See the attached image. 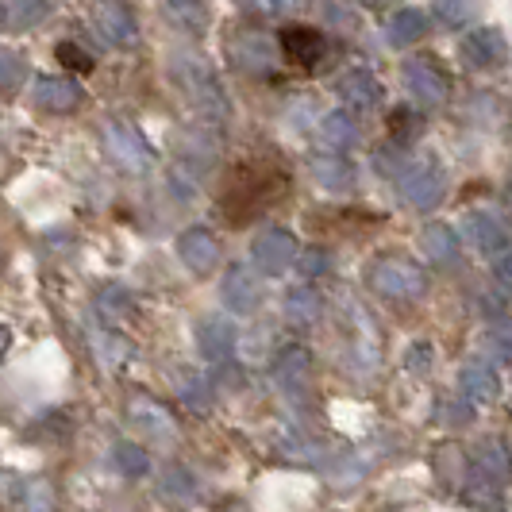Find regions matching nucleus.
<instances>
[{"instance_id":"f257e3e1","label":"nucleus","mask_w":512,"mask_h":512,"mask_svg":"<svg viewBox=\"0 0 512 512\" xmlns=\"http://www.w3.org/2000/svg\"><path fill=\"white\" fill-rule=\"evenodd\" d=\"M289 197V166L278 154H251L239 158L220 181V212L228 224H251L266 208Z\"/></svg>"},{"instance_id":"f03ea898","label":"nucleus","mask_w":512,"mask_h":512,"mask_svg":"<svg viewBox=\"0 0 512 512\" xmlns=\"http://www.w3.org/2000/svg\"><path fill=\"white\" fill-rule=\"evenodd\" d=\"M278 43H282L285 58L293 66H301V70H316L324 62V54H328V39L316 27H285Z\"/></svg>"},{"instance_id":"7ed1b4c3","label":"nucleus","mask_w":512,"mask_h":512,"mask_svg":"<svg viewBox=\"0 0 512 512\" xmlns=\"http://www.w3.org/2000/svg\"><path fill=\"white\" fill-rule=\"evenodd\" d=\"M93 20H97V31H101L108 43H116V47L135 43V16H131L128 4H120V0H101L97 12H93Z\"/></svg>"},{"instance_id":"20e7f679","label":"nucleus","mask_w":512,"mask_h":512,"mask_svg":"<svg viewBox=\"0 0 512 512\" xmlns=\"http://www.w3.org/2000/svg\"><path fill=\"white\" fill-rule=\"evenodd\" d=\"M293 258H297V239H293L289 231H266V235H258L255 239L258 270L278 274V270H285Z\"/></svg>"},{"instance_id":"39448f33","label":"nucleus","mask_w":512,"mask_h":512,"mask_svg":"<svg viewBox=\"0 0 512 512\" xmlns=\"http://www.w3.org/2000/svg\"><path fill=\"white\" fill-rule=\"evenodd\" d=\"M374 285L382 289L385 297H420V289H424V274L409 266V262H385L378 266V274H374Z\"/></svg>"},{"instance_id":"423d86ee","label":"nucleus","mask_w":512,"mask_h":512,"mask_svg":"<svg viewBox=\"0 0 512 512\" xmlns=\"http://www.w3.org/2000/svg\"><path fill=\"white\" fill-rule=\"evenodd\" d=\"M405 197L416 208H432L443 197V174L436 166H416L412 174H405Z\"/></svg>"},{"instance_id":"0eeeda50","label":"nucleus","mask_w":512,"mask_h":512,"mask_svg":"<svg viewBox=\"0 0 512 512\" xmlns=\"http://www.w3.org/2000/svg\"><path fill=\"white\" fill-rule=\"evenodd\" d=\"M224 297H228V305L239 308V312H251V308H258L262 282H258L255 270H247V266L231 270L228 278H224Z\"/></svg>"},{"instance_id":"6e6552de","label":"nucleus","mask_w":512,"mask_h":512,"mask_svg":"<svg viewBox=\"0 0 512 512\" xmlns=\"http://www.w3.org/2000/svg\"><path fill=\"white\" fill-rule=\"evenodd\" d=\"M108 151L116 154L124 166H143L147 158H151V151H147V143L135 135V128H128V124H108Z\"/></svg>"},{"instance_id":"1a4fd4ad","label":"nucleus","mask_w":512,"mask_h":512,"mask_svg":"<svg viewBox=\"0 0 512 512\" xmlns=\"http://www.w3.org/2000/svg\"><path fill=\"white\" fill-rule=\"evenodd\" d=\"M178 255L185 258V266L189 270H208V266H216V258H220V247H216V239L208 235V231H185L178 243Z\"/></svg>"},{"instance_id":"9d476101","label":"nucleus","mask_w":512,"mask_h":512,"mask_svg":"<svg viewBox=\"0 0 512 512\" xmlns=\"http://www.w3.org/2000/svg\"><path fill=\"white\" fill-rule=\"evenodd\" d=\"M35 101L43 108H51V112H74L77 101H81V89L66 77H43L35 85Z\"/></svg>"},{"instance_id":"9b49d317","label":"nucleus","mask_w":512,"mask_h":512,"mask_svg":"<svg viewBox=\"0 0 512 512\" xmlns=\"http://www.w3.org/2000/svg\"><path fill=\"white\" fill-rule=\"evenodd\" d=\"M405 77H409L412 93L424 97L428 104L447 101V81H443V74H439L436 66H428V62H409Z\"/></svg>"},{"instance_id":"f8f14e48","label":"nucleus","mask_w":512,"mask_h":512,"mask_svg":"<svg viewBox=\"0 0 512 512\" xmlns=\"http://www.w3.org/2000/svg\"><path fill=\"white\" fill-rule=\"evenodd\" d=\"M231 54H235V62L243 66V70H266L270 66V39L266 35H258V31H247V35H239L235 43H231Z\"/></svg>"},{"instance_id":"ddd939ff","label":"nucleus","mask_w":512,"mask_h":512,"mask_svg":"<svg viewBox=\"0 0 512 512\" xmlns=\"http://www.w3.org/2000/svg\"><path fill=\"white\" fill-rule=\"evenodd\" d=\"M339 97L351 104V108H374L378 104V81L366 70H355L339 81Z\"/></svg>"},{"instance_id":"4468645a","label":"nucleus","mask_w":512,"mask_h":512,"mask_svg":"<svg viewBox=\"0 0 512 512\" xmlns=\"http://www.w3.org/2000/svg\"><path fill=\"white\" fill-rule=\"evenodd\" d=\"M424 27H428L424 12H416V8H401V12L389 20V39H393L397 47H409V43H416V39L424 35Z\"/></svg>"},{"instance_id":"2eb2a0df","label":"nucleus","mask_w":512,"mask_h":512,"mask_svg":"<svg viewBox=\"0 0 512 512\" xmlns=\"http://www.w3.org/2000/svg\"><path fill=\"white\" fill-rule=\"evenodd\" d=\"M47 12H51V0H8L4 20L12 27H35L39 20H47Z\"/></svg>"},{"instance_id":"dca6fc26","label":"nucleus","mask_w":512,"mask_h":512,"mask_svg":"<svg viewBox=\"0 0 512 512\" xmlns=\"http://www.w3.org/2000/svg\"><path fill=\"white\" fill-rule=\"evenodd\" d=\"M497 47H501V39H497L493 31H474V35L462 43V51H466V58H470L474 66L493 62V58H497Z\"/></svg>"},{"instance_id":"f3484780","label":"nucleus","mask_w":512,"mask_h":512,"mask_svg":"<svg viewBox=\"0 0 512 512\" xmlns=\"http://www.w3.org/2000/svg\"><path fill=\"white\" fill-rule=\"evenodd\" d=\"M420 247H424V255L428 258H439V262H443V258H451L455 255V231L451 228H428L424 231V235H420Z\"/></svg>"},{"instance_id":"a211bd4d","label":"nucleus","mask_w":512,"mask_h":512,"mask_svg":"<svg viewBox=\"0 0 512 512\" xmlns=\"http://www.w3.org/2000/svg\"><path fill=\"white\" fill-rule=\"evenodd\" d=\"M462 382H466V393H470L474 401H482V397L489 401V397L497 393V382H493V374H489L486 362H474V366H466Z\"/></svg>"},{"instance_id":"6ab92c4d","label":"nucleus","mask_w":512,"mask_h":512,"mask_svg":"<svg viewBox=\"0 0 512 512\" xmlns=\"http://www.w3.org/2000/svg\"><path fill=\"white\" fill-rule=\"evenodd\" d=\"M312 170H316V178L324 181V185H335V189H343V185H351V166L343 162V158H316L312 162Z\"/></svg>"},{"instance_id":"aec40b11","label":"nucleus","mask_w":512,"mask_h":512,"mask_svg":"<svg viewBox=\"0 0 512 512\" xmlns=\"http://www.w3.org/2000/svg\"><path fill=\"white\" fill-rule=\"evenodd\" d=\"M466 228L478 231L474 239H478V247H482V251H497V247H505V231H501V224H497L493 216H474Z\"/></svg>"},{"instance_id":"412c9836","label":"nucleus","mask_w":512,"mask_h":512,"mask_svg":"<svg viewBox=\"0 0 512 512\" xmlns=\"http://www.w3.org/2000/svg\"><path fill=\"white\" fill-rule=\"evenodd\" d=\"M324 139H328V147H347L351 139H355V120L351 116H343V112H332L328 120H324Z\"/></svg>"},{"instance_id":"4be33fe9","label":"nucleus","mask_w":512,"mask_h":512,"mask_svg":"<svg viewBox=\"0 0 512 512\" xmlns=\"http://www.w3.org/2000/svg\"><path fill=\"white\" fill-rule=\"evenodd\" d=\"M170 16H174V24L189 27V31L205 27V20H208V12L201 0H174V4H170Z\"/></svg>"},{"instance_id":"5701e85b","label":"nucleus","mask_w":512,"mask_h":512,"mask_svg":"<svg viewBox=\"0 0 512 512\" xmlns=\"http://www.w3.org/2000/svg\"><path fill=\"white\" fill-rule=\"evenodd\" d=\"M112 459H116V466H120L124 474H131V478L147 474V451H139V447H131V443H120Z\"/></svg>"},{"instance_id":"b1692460","label":"nucleus","mask_w":512,"mask_h":512,"mask_svg":"<svg viewBox=\"0 0 512 512\" xmlns=\"http://www.w3.org/2000/svg\"><path fill=\"white\" fill-rule=\"evenodd\" d=\"M305 370H308L305 351H289V355H282V362H278V378H282L285 385H301Z\"/></svg>"},{"instance_id":"393cba45","label":"nucleus","mask_w":512,"mask_h":512,"mask_svg":"<svg viewBox=\"0 0 512 512\" xmlns=\"http://www.w3.org/2000/svg\"><path fill=\"white\" fill-rule=\"evenodd\" d=\"M201 343H205V351L212 359H224L231 351V332L224 324H208L205 332H201Z\"/></svg>"},{"instance_id":"a878e982","label":"nucleus","mask_w":512,"mask_h":512,"mask_svg":"<svg viewBox=\"0 0 512 512\" xmlns=\"http://www.w3.org/2000/svg\"><path fill=\"white\" fill-rule=\"evenodd\" d=\"M289 316H293V320H316V316H320V297L308 293V289H297V293L289 297Z\"/></svg>"},{"instance_id":"bb28decb","label":"nucleus","mask_w":512,"mask_h":512,"mask_svg":"<svg viewBox=\"0 0 512 512\" xmlns=\"http://www.w3.org/2000/svg\"><path fill=\"white\" fill-rule=\"evenodd\" d=\"M436 12L443 24H466L470 12H474V0H436Z\"/></svg>"},{"instance_id":"cd10ccee","label":"nucleus","mask_w":512,"mask_h":512,"mask_svg":"<svg viewBox=\"0 0 512 512\" xmlns=\"http://www.w3.org/2000/svg\"><path fill=\"white\" fill-rule=\"evenodd\" d=\"M162 497H166V501H189V497H193L189 474H185V470H170L166 482H162Z\"/></svg>"},{"instance_id":"c85d7f7f","label":"nucleus","mask_w":512,"mask_h":512,"mask_svg":"<svg viewBox=\"0 0 512 512\" xmlns=\"http://www.w3.org/2000/svg\"><path fill=\"white\" fill-rule=\"evenodd\" d=\"M58 62H62L66 70H74V74H89V70H93V58L81 51L77 43H62V47H58Z\"/></svg>"},{"instance_id":"c756f323","label":"nucleus","mask_w":512,"mask_h":512,"mask_svg":"<svg viewBox=\"0 0 512 512\" xmlns=\"http://www.w3.org/2000/svg\"><path fill=\"white\" fill-rule=\"evenodd\" d=\"M24 81V62L12 51H0V89H12Z\"/></svg>"},{"instance_id":"7c9ffc66","label":"nucleus","mask_w":512,"mask_h":512,"mask_svg":"<svg viewBox=\"0 0 512 512\" xmlns=\"http://www.w3.org/2000/svg\"><path fill=\"white\" fill-rule=\"evenodd\" d=\"M297 262H301V270H305V274L316 278V274L324 270V262H328V258H324V251H305V255H297Z\"/></svg>"},{"instance_id":"2f4dec72","label":"nucleus","mask_w":512,"mask_h":512,"mask_svg":"<svg viewBox=\"0 0 512 512\" xmlns=\"http://www.w3.org/2000/svg\"><path fill=\"white\" fill-rule=\"evenodd\" d=\"M27 497H31V512H51L54 501H51V493H47V486H35Z\"/></svg>"},{"instance_id":"473e14b6","label":"nucleus","mask_w":512,"mask_h":512,"mask_svg":"<svg viewBox=\"0 0 512 512\" xmlns=\"http://www.w3.org/2000/svg\"><path fill=\"white\" fill-rule=\"evenodd\" d=\"M251 12H258V16H274V12H282L278 8V0H243Z\"/></svg>"},{"instance_id":"72a5a7b5","label":"nucleus","mask_w":512,"mask_h":512,"mask_svg":"<svg viewBox=\"0 0 512 512\" xmlns=\"http://www.w3.org/2000/svg\"><path fill=\"white\" fill-rule=\"evenodd\" d=\"M489 347L497 351V362L509 359V343H505V335H493V339H489Z\"/></svg>"},{"instance_id":"f704fd0d","label":"nucleus","mask_w":512,"mask_h":512,"mask_svg":"<svg viewBox=\"0 0 512 512\" xmlns=\"http://www.w3.org/2000/svg\"><path fill=\"white\" fill-rule=\"evenodd\" d=\"M497 278H501V282H509V262H505V258L497 262Z\"/></svg>"},{"instance_id":"c9c22d12","label":"nucleus","mask_w":512,"mask_h":512,"mask_svg":"<svg viewBox=\"0 0 512 512\" xmlns=\"http://www.w3.org/2000/svg\"><path fill=\"white\" fill-rule=\"evenodd\" d=\"M305 4L308 0H278V8H282V12L285 8H305Z\"/></svg>"},{"instance_id":"e433bc0d","label":"nucleus","mask_w":512,"mask_h":512,"mask_svg":"<svg viewBox=\"0 0 512 512\" xmlns=\"http://www.w3.org/2000/svg\"><path fill=\"white\" fill-rule=\"evenodd\" d=\"M0 20H4V12H0Z\"/></svg>"}]
</instances>
